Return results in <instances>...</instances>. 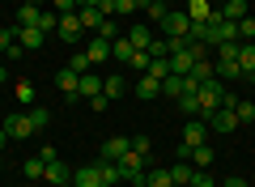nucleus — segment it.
<instances>
[{
  "mask_svg": "<svg viewBox=\"0 0 255 187\" xmlns=\"http://www.w3.org/2000/svg\"><path fill=\"white\" fill-rule=\"evenodd\" d=\"M38 158H43V162H55V158H60V149H55V145H43V149H38Z\"/></svg>",
  "mask_w": 255,
  "mask_h": 187,
  "instance_id": "obj_42",
  "label": "nucleus"
},
{
  "mask_svg": "<svg viewBox=\"0 0 255 187\" xmlns=\"http://www.w3.org/2000/svg\"><path fill=\"white\" fill-rule=\"evenodd\" d=\"M43 166H47L43 158H30V162H21V170H26V179H43Z\"/></svg>",
  "mask_w": 255,
  "mask_h": 187,
  "instance_id": "obj_35",
  "label": "nucleus"
},
{
  "mask_svg": "<svg viewBox=\"0 0 255 187\" xmlns=\"http://www.w3.org/2000/svg\"><path fill=\"white\" fill-rule=\"evenodd\" d=\"M38 17H43L38 4H21V9H17V26H38Z\"/></svg>",
  "mask_w": 255,
  "mask_h": 187,
  "instance_id": "obj_25",
  "label": "nucleus"
},
{
  "mask_svg": "<svg viewBox=\"0 0 255 187\" xmlns=\"http://www.w3.org/2000/svg\"><path fill=\"white\" fill-rule=\"evenodd\" d=\"M85 55H90V64L98 68L102 60H111V43H107V38H98V34H94V43L85 47Z\"/></svg>",
  "mask_w": 255,
  "mask_h": 187,
  "instance_id": "obj_17",
  "label": "nucleus"
},
{
  "mask_svg": "<svg viewBox=\"0 0 255 187\" xmlns=\"http://www.w3.org/2000/svg\"><path fill=\"white\" fill-rule=\"evenodd\" d=\"M4 81H9V68H4V64H0V85H4Z\"/></svg>",
  "mask_w": 255,
  "mask_h": 187,
  "instance_id": "obj_47",
  "label": "nucleus"
},
{
  "mask_svg": "<svg viewBox=\"0 0 255 187\" xmlns=\"http://www.w3.org/2000/svg\"><path fill=\"white\" fill-rule=\"evenodd\" d=\"M213 77L217 81H243V68H238V60H226V55H217V60H213Z\"/></svg>",
  "mask_w": 255,
  "mask_h": 187,
  "instance_id": "obj_7",
  "label": "nucleus"
},
{
  "mask_svg": "<svg viewBox=\"0 0 255 187\" xmlns=\"http://www.w3.org/2000/svg\"><path fill=\"white\" fill-rule=\"evenodd\" d=\"M128 68L145 72V68H149V51H132V60H128Z\"/></svg>",
  "mask_w": 255,
  "mask_h": 187,
  "instance_id": "obj_39",
  "label": "nucleus"
},
{
  "mask_svg": "<svg viewBox=\"0 0 255 187\" xmlns=\"http://www.w3.org/2000/svg\"><path fill=\"white\" fill-rule=\"evenodd\" d=\"M9 47H17V26H4V30H0V51L9 55Z\"/></svg>",
  "mask_w": 255,
  "mask_h": 187,
  "instance_id": "obj_32",
  "label": "nucleus"
},
{
  "mask_svg": "<svg viewBox=\"0 0 255 187\" xmlns=\"http://www.w3.org/2000/svg\"><path fill=\"white\" fill-rule=\"evenodd\" d=\"M132 94H136V98H157V94H162V81L149 77V72H140V81L132 85Z\"/></svg>",
  "mask_w": 255,
  "mask_h": 187,
  "instance_id": "obj_13",
  "label": "nucleus"
},
{
  "mask_svg": "<svg viewBox=\"0 0 255 187\" xmlns=\"http://www.w3.org/2000/svg\"><path fill=\"white\" fill-rule=\"evenodd\" d=\"M73 183H77V187H107V183H102L98 162H90V166H77V170H73Z\"/></svg>",
  "mask_w": 255,
  "mask_h": 187,
  "instance_id": "obj_8",
  "label": "nucleus"
},
{
  "mask_svg": "<svg viewBox=\"0 0 255 187\" xmlns=\"http://www.w3.org/2000/svg\"><path fill=\"white\" fill-rule=\"evenodd\" d=\"M238 43H255V13H247L238 21Z\"/></svg>",
  "mask_w": 255,
  "mask_h": 187,
  "instance_id": "obj_28",
  "label": "nucleus"
},
{
  "mask_svg": "<svg viewBox=\"0 0 255 187\" xmlns=\"http://www.w3.org/2000/svg\"><path fill=\"white\" fill-rule=\"evenodd\" d=\"M243 81H247V85H255V72H243Z\"/></svg>",
  "mask_w": 255,
  "mask_h": 187,
  "instance_id": "obj_48",
  "label": "nucleus"
},
{
  "mask_svg": "<svg viewBox=\"0 0 255 187\" xmlns=\"http://www.w3.org/2000/svg\"><path fill=\"white\" fill-rule=\"evenodd\" d=\"M221 187H247V179H243V175H230V179H226Z\"/></svg>",
  "mask_w": 255,
  "mask_h": 187,
  "instance_id": "obj_45",
  "label": "nucleus"
},
{
  "mask_svg": "<svg viewBox=\"0 0 255 187\" xmlns=\"http://www.w3.org/2000/svg\"><path fill=\"white\" fill-rule=\"evenodd\" d=\"M234 115H238V124H255V102H247V98H238V107H234Z\"/></svg>",
  "mask_w": 255,
  "mask_h": 187,
  "instance_id": "obj_30",
  "label": "nucleus"
},
{
  "mask_svg": "<svg viewBox=\"0 0 255 187\" xmlns=\"http://www.w3.org/2000/svg\"><path fill=\"white\" fill-rule=\"evenodd\" d=\"M132 153L149 158V153H153V141H149V136H132Z\"/></svg>",
  "mask_w": 255,
  "mask_h": 187,
  "instance_id": "obj_36",
  "label": "nucleus"
},
{
  "mask_svg": "<svg viewBox=\"0 0 255 187\" xmlns=\"http://www.w3.org/2000/svg\"><path fill=\"white\" fill-rule=\"evenodd\" d=\"M0 170H4V162H0Z\"/></svg>",
  "mask_w": 255,
  "mask_h": 187,
  "instance_id": "obj_52",
  "label": "nucleus"
},
{
  "mask_svg": "<svg viewBox=\"0 0 255 187\" xmlns=\"http://www.w3.org/2000/svg\"><path fill=\"white\" fill-rule=\"evenodd\" d=\"M204 141H209V124H204V119H187V128H183V145L196 149V145H204Z\"/></svg>",
  "mask_w": 255,
  "mask_h": 187,
  "instance_id": "obj_10",
  "label": "nucleus"
},
{
  "mask_svg": "<svg viewBox=\"0 0 255 187\" xmlns=\"http://www.w3.org/2000/svg\"><path fill=\"white\" fill-rule=\"evenodd\" d=\"M43 179L55 187V183H68V179H73V170H68V162L55 158V162H47V166H43Z\"/></svg>",
  "mask_w": 255,
  "mask_h": 187,
  "instance_id": "obj_11",
  "label": "nucleus"
},
{
  "mask_svg": "<svg viewBox=\"0 0 255 187\" xmlns=\"http://www.w3.org/2000/svg\"><path fill=\"white\" fill-rule=\"evenodd\" d=\"M162 94H166V98H174V102H179L183 94H187V81H183L179 72H170V77H162Z\"/></svg>",
  "mask_w": 255,
  "mask_h": 187,
  "instance_id": "obj_15",
  "label": "nucleus"
},
{
  "mask_svg": "<svg viewBox=\"0 0 255 187\" xmlns=\"http://www.w3.org/2000/svg\"><path fill=\"white\" fill-rule=\"evenodd\" d=\"M187 187H217V183H213V179L204 175V170H196V175H191V183H187Z\"/></svg>",
  "mask_w": 255,
  "mask_h": 187,
  "instance_id": "obj_40",
  "label": "nucleus"
},
{
  "mask_svg": "<svg viewBox=\"0 0 255 187\" xmlns=\"http://www.w3.org/2000/svg\"><path fill=\"white\" fill-rule=\"evenodd\" d=\"M179 111L196 119V115H200V94H183V98H179Z\"/></svg>",
  "mask_w": 255,
  "mask_h": 187,
  "instance_id": "obj_29",
  "label": "nucleus"
},
{
  "mask_svg": "<svg viewBox=\"0 0 255 187\" xmlns=\"http://www.w3.org/2000/svg\"><path fill=\"white\" fill-rule=\"evenodd\" d=\"M55 34H60L64 43L81 38V17H77V13H60V26H55Z\"/></svg>",
  "mask_w": 255,
  "mask_h": 187,
  "instance_id": "obj_9",
  "label": "nucleus"
},
{
  "mask_svg": "<svg viewBox=\"0 0 255 187\" xmlns=\"http://www.w3.org/2000/svg\"><path fill=\"white\" fill-rule=\"evenodd\" d=\"M43 30H38V26H17V43L21 47H26V51H38V47H43Z\"/></svg>",
  "mask_w": 255,
  "mask_h": 187,
  "instance_id": "obj_12",
  "label": "nucleus"
},
{
  "mask_svg": "<svg viewBox=\"0 0 255 187\" xmlns=\"http://www.w3.org/2000/svg\"><path fill=\"white\" fill-rule=\"evenodd\" d=\"M209 128H213V132H221V136H234L243 124H238V115L230 107H217V111H213V119H209Z\"/></svg>",
  "mask_w": 255,
  "mask_h": 187,
  "instance_id": "obj_5",
  "label": "nucleus"
},
{
  "mask_svg": "<svg viewBox=\"0 0 255 187\" xmlns=\"http://www.w3.org/2000/svg\"><path fill=\"white\" fill-rule=\"evenodd\" d=\"M55 13H77V0H51Z\"/></svg>",
  "mask_w": 255,
  "mask_h": 187,
  "instance_id": "obj_41",
  "label": "nucleus"
},
{
  "mask_svg": "<svg viewBox=\"0 0 255 187\" xmlns=\"http://www.w3.org/2000/svg\"><path fill=\"white\" fill-rule=\"evenodd\" d=\"M183 13H187L191 21H209V13H213V4H209V0H187V9H183Z\"/></svg>",
  "mask_w": 255,
  "mask_h": 187,
  "instance_id": "obj_20",
  "label": "nucleus"
},
{
  "mask_svg": "<svg viewBox=\"0 0 255 187\" xmlns=\"http://www.w3.org/2000/svg\"><path fill=\"white\" fill-rule=\"evenodd\" d=\"M217 13H221L226 21H243L247 13H251V4H247V0H226V4H221Z\"/></svg>",
  "mask_w": 255,
  "mask_h": 187,
  "instance_id": "obj_16",
  "label": "nucleus"
},
{
  "mask_svg": "<svg viewBox=\"0 0 255 187\" xmlns=\"http://www.w3.org/2000/svg\"><path fill=\"white\" fill-rule=\"evenodd\" d=\"M149 77H157V81H162V77H170V60H149Z\"/></svg>",
  "mask_w": 255,
  "mask_h": 187,
  "instance_id": "obj_33",
  "label": "nucleus"
},
{
  "mask_svg": "<svg viewBox=\"0 0 255 187\" xmlns=\"http://www.w3.org/2000/svg\"><path fill=\"white\" fill-rule=\"evenodd\" d=\"M68 68H73V72H90L94 64H90V55H85V51H77L73 60H68Z\"/></svg>",
  "mask_w": 255,
  "mask_h": 187,
  "instance_id": "obj_38",
  "label": "nucleus"
},
{
  "mask_svg": "<svg viewBox=\"0 0 255 187\" xmlns=\"http://www.w3.org/2000/svg\"><path fill=\"white\" fill-rule=\"evenodd\" d=\"M157 26H162V38H183L191 30V17H187V13H166Z\"/></svg>",
  "mask_w": 255,
  "mask_h": 187,
  "instance_id": "obj_4",
  "label": "nucleus"
},
{
  "mask_svg": "<svg viewBox=\"0 0 255 187\" xmlns=\"http://www.w3.org/2000/svg\"><path fill=\"white\" fill-rule=\"evenodd\" d=\"M4 132H9V141H26V136H34L38 128L30 124V111H13V115H4Z\"/></svg>",
  "mask_w": 255,
  "mask_h": 187,
  "instance_id": "obj_1",
  "label": "nucleus"
},
{
  "mask_svg": "<svg viewBox=\"0 0 255 187\" xmlns=\"http://www.w3.org/2000/svg\"><path fill=\"white\" fill-rule=\"evenodd\" d=\"M128 149H132L128 136H107V141H102V158H98V162H119Z\"/></svg>",
  "mask_w": 255,
  "mask_h": 187,
  "instance_id": "obj_6",
  "label": "nucleus"
},
{
  "mask_svg": "<svg viewBox=\"0 0 255 187\" xmlns=\"http://www.w3.org/2000/svg\"><path fill=\"white\" fill-rule=\"evenodd\" d=\"M128 43L136 47V51H149V43H153V30H149V26H128Z\"/></svg>",
  "mask_w": 255,
  "mask_h": 187,
  "instance_id": "obj_14",
  "label": "nucleus"
},
{
  "mask_svg": "<svg viewBox=\"0 0 255 187\" xmlns=\"http://www.w3.org/2000/svg\"><path fill=\"white\" fill-rule=\"evenodd\" d=\"M77 17H81V30H85V26H90V30H94V34H98V30H102V21H107V17H102V13H98V9H77Z\"/></svg>",
  "mask_w": 255,
  "mask_h": 187,
  "instance_id": "obj_23",
  "label": "nucleus"
},
{
  "mask_svg": "<svg viewBox=\"0 0 255 187\" xmlns=\"http://www.w3.org/2000/svg\"><path fill=\"white\" fill-rule=\"evenodd\" d=\"M13 98L21 102V107H34V98H38V89H34V81H17V85H13Z\"/></svg>",
  "mask_w": 255,
  "mask_h": 187,
  "instance_id": "obj_18",
  "label": "nucleus"
},
{
  "mask_svg": "<svg viewBox=\"0 0 255 187\" xmlns=\"http://www.w3.org/2000/svg\"><path fill=\"white\" fill-rule=\"evenodd\" d=\"M30 124H34V128H47V124H51V111H47V107H30Z\"/></svg>",
  "mask_w": 255,
  "mask_h": 187,
  "instance_id": "obj_34",
  "label": "nucleus"
},
{
  "mask_svg": "<svg viewBox=\"0 0 255 187\" xmlns=\"http://www.w3.org/2000/svg\"><path fill=\"white\" fill-rule=\"evenodd\" d=\"M132 187H149V183H145V179H140V183H132Z\"/></svg>",
  "mask_w": 255,
  "mask_h": 187,
  "instance_id": "obj_50",
  "label": "nucleus"
},
{
  "mask_svg": "<svg viewBox=\"0 0 255 187\" xmlns=\"http://www.w3.org/2000/svg\"><path fill=\"white\" fill-rule=\"evenodd\" d=\"M191 175H196V166H191V162H174V166H170L174 187H187V183H191Z\"/></svg>",
  "mask_w": 255,
  "mask_h": 187,
  "instance_id": "obj_19",
  "label": "nucleus"
},
{
  "mask_svg": "<svg viewBox=\"0 0 255 187\" xmlns=\"http://www.w3.org/2000/svg\"><path fill=\"white\" fill-rule=\"evenodd\" d=\"M145 183H149V187H174V179H170V170L153 166V170H145Z\"/></svg>",
  "mask_w": 255,
  "mask_h": 187,
  "instance_id": "obj_22",
  "label": "nucleus"
},
{
  "mask_svg": "<svg viewBox=\"0 0 255 187\" xmlns=\"http://www.w3.org/2000/svg\"><path fill=\"white\" fill-rule=\"evenodd\" d=\"M191 166H196V170L213 166V149H209V145H196V149H191Z\"/></svg>",
  "mask_w": 255,
  "mask_h": 187,
  "instance_id": "obj_27",
  "label": "nucleus"
},
{
  "mask_svg": "<svg viewBox=\"0 0 255 187\" xmlns=\"http://www.w3.org/2000/svg\"><path fill=\"white\" fill-rule=\"evenodd\" d=\"M94 94H102V77L98 72H81V98H94Z\"/></svg>",
  "mask_w": 255,
  "mask_h": 187,
  "instance_id": "obj_21",
  "label": "nucleus"
},
{
  "mask_svg": "<svg viewBox=\"0 0 255 187\" xmlns=\"http://www.w3.org/2000/svg\"><path fill=\"white\" fill-rule=\"evenodd\" d=\"M124 89H128L124 77H107L102 81V94H107V98H124Z\"/></svg>",
  "mask_w": 255,
  "mask_h": 187,
  "instance_id": "obj_26",
  "label": "nucleus"
},
{
  "mask_svg": "<svg viewBox=\"0 0 255 187\" xmlns=\"http://www.w3.org/2000/svg\"><path fill=\"white\" fill-rule=\"evenodd\" d=\"M251 13H255V9H251Z\"/></svg>",
  "mask_w": 255,
  "mask_h": 187,
  "instance_id": "obj_53",
  "label": "nucleus"
},
{
  "mask_svg": "<svg viewBox=\"0 0 255 187\" xmlns=\"http://www.w3.org/2000/svg\"><path fill=\"white\" fill-rule=\"evenodd\" d=\"M136 9V0H115V13H132Z\"/></svg>",
  "mask_w": 255,
  "mask_h": 187,
  "instance_id": "obj_44",
  "label": "nucleus"
},
{
  "mask_svg": "<svg viewBox=\"0 0 255 187\" xmlns=\"http://www.w3.org/2000/svg\"><path fill=\"white\" fill-rule=\"evenodd\" d=\"M145 13H149L153 21H162V17H166L170 9H166V0H149V4H145Z\"/></svg>",
  "mask_w": 255,
  "mask_h": 187,
  "instance_id": "obj_37",
  "label": "nucleus"
},
{
  "mask_svg": "<svg viewBox=\"0 0 255 187\" xmlns=\"http://www.w3.org/2000/svg\"><path fill=\"white\" fill-rule=\"evenodd\" d=\"M132 51H136V47L128 43V38H115V43H111V55H115V60H132Z\"/></svg>",
  "mask_w": 255,
  "mask_h": 187,
  "instance_id": "obj_31",
  "label": "nucleus"
},
{
  "mask_svg": "<svg viewBox=\"0 0 255 187\" xmlns=\"http://www.w3.org/2000/svg\"><path fill=\"white\" fill-rule=\"evenodd\" d=\"M145 162H149V158H140V153L128 149L124 158L115 162V166H119V179H128V183H140V179H145Z\"/></svg>",
  "mask_w": 255,
  "mask_h": 187,
  "instance_id": "obj_2",
  "label": "nucleus"
},
{
  "mask_svg": "<svg viewBox=\"0 0 255 187\" xmlns=\"http://www.w3.org/2000/svg\"><path fill=\"white\" fill-rule=\"evenodd\" d=\"M55 89H60L68 102H77V98H81V72H73L68 64H64V68L55 72Z\"/></svg>",
  "mask_w": 255,
  "mask_h": 187,
  "instance_id": "obj_3",
  "label": "nucleus"
},
{
  "mask_svg": "<svg viewBox=\"0 0 255 187\" xmlns=\"http://www.w3.org/2000/svg\"><path fill=\"white\" fill-rule=\"evenodd\" d=\"M77 9H98V0H77Z\"/></svg>",
  "mask_w": 255,
  "mask_h": 187,
  "instance_id": "obj_46",
  "label": "nucleus"
},
{
  "mask_svg": "<svg viewBox=\"0 0 255 187\" xmlns=\"http://www.w3.org/2000/svg\"><path fill=\"white\" fill-rule=\"evenodd\" d=\"M55 187H77V183H73V179H68V183H55Z\"/></svg>",
  "mask_w": 255,
  "mask_h": 187,
  "instance_id": "obj_49",
  "label": "nucleus"
},
{
  "mask_svg": "<svg viewBox=\"0 0 255 187\" xmlns=\"http://www.w3.org/2000/svg\"><path fill=\"white\" fill-rule=\"evenodd\" d=\"M238 68L255 72V43H238Z\"/></svg>",
  "mask_w": 255,
  "mask_h": 187,
  "instance_id": "obj_24",
  "label": "nucleus"
},
{
  "mask_svg": "<svg viewBox=\"0 0 255 187\" xmlns=\"http://www.w3.org/2000/svg\"><path fill=\"white\" fill-rule=\"evenodd\" d=\"M26 4H38V0H26Z\"/></svg>",
  "mask_w": 255,
  "mask_h": 187,
  "instance_id": "obj_51",
  "label": "nucleus"
},
{
  "mask_svg": "<svg viewBox=\"0 0 255 187\" xmlns=\"http://www.w3.org/2000/svg\"><path fill=\"white\" fill-rule=\"evenodd\" d=\"M98 13L102 17H115V0H98Z\"/></svg>",
  "mask_w": 255,
  "mask_h": 187,
  "instance_id": "obj_43",
  "label": "nucleus"
}]
</instances>
